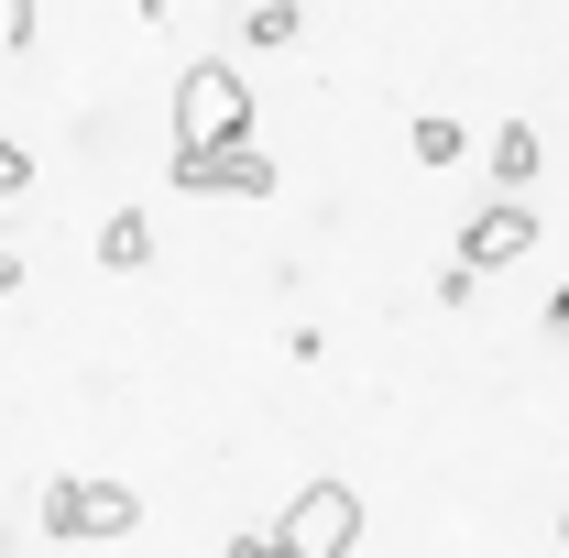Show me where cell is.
<instances>
[{
    "mask_svg": "<svg viewBox=\"0 0 569 558\" xmlns=\"http://www.w3.org/2000/svg\"><path fill=\"white\" fill-rule=\"evenodd\" d=\"M230 558H284V548H274V537H230Z\"/></svg>",
    "mask_w": 569,
    "mask_h": 558,
    "instance_id": "12",
    "label": "cell"
},
{
    "mask_svg": "<svg viewBox=\"0 0 569 558\" xmlns=\"http://www.w3.org/2000/svg\"><path fill=\"white\" fill-rule=\"evenodd\" d=\"M22 187H33V153H22V142L0 132V198H22Z\"/></svg>",
    "mask_w": 569,
    "mask_h": 558,
    "instance_id": "11",
    "label": "cell"
},
{
    "mask_svg": "<svg viewBox=\"0 0 569 558\" xmlns=\"http://www.w3.org/2000/svg\"><path fill=\"white\" fill-rule=\"evenodd\" d=\"M548 329H559V340H569V285H559V296H548Z\"/></svg>",
    "mask_w": 569,
    "mask_h": 558,
    "instance_id": "13",
    "label": "cell"
},
{
    "mask_svg": "<svg viewBox=\"0 0 569 558\" xmlns=\"http://www.w3.org/2000/svg\"><path fill=\"white\" fill-rule=\"evenodd\" d=\"M164 176L187 187V198H274L284 165L274 153H252V142H219V153H164Z\"/></svg>",
    "mask_w": 569,
    "mask_h": 558,
    "instance_id": "4",
    "label": "cell"
},
{
    "mask_svg": "<svg viewBox=\"0 0 569 558\" xmlns=\"http://www.w3.org/2000/svg\"><path fill=\"white\" fill-rule=\"evenodd\" d=\"M142 526V492L132 482H88V471H67V482L44 492V537H132Z\"/></svg>",
    "mask_w": 569,
    "mask_h": 558,
    "instance_id": "3",
    "label": "cell"
},
{
    "mask_svg": "<svg viewBox=\"0 0 569 558\" xmlns=\"http://www.w3.org/2000/svg\"><path fill=\"white\" fill-rule=\"evenodd\" d=\"M482 165H493V187H503V198H526V187L548 176V142H537V121H493Z\"/></svg>",
    "mask_w": 569,
    "mask_h": 558,
    "instance_id": "6",
    "label": "cell"
},
{
    "mask_svg": "<svg viewBox=\"0 0 569 558\" xmlns=\"http://www.w3.org/2000/svg\"><path fill=\"white\" fill-rule=\"evenodd\" d=\"M164 11H176V0H164Z\"/></svg>",
    "mask_w": 569,
    "mask_h": 558,
    "instance_id": "15",
    "label": "cell"
},
{
    "mask_svg": "<svg viewBox=\"0 0 569 558\" xmlns=\"http://www.w3.org/2000/svg\"><path fill=\"white\" fill-rule=\"evenodd\" d=\"M296 33H307V11H296V0H263V11H252V56H284Z\"/></svg>",
    "mask_w": 569,
    "mask_h": 558,
    "instance_id": "8",
    "label": "cell"
},
{
    "mask_svg": "<svg viewBox=\"0 0 569 558\" xmlns=\"http://www.w3.org/2000/svg\"><path fill=\"white\" fill-rule=\"evenodd\" d=\"M274 548H284V558H351V548H361V492H351V482H307L296 504H284Z\"/></svg>",
    "mask_w": 569,
    "mask_h": 558,
    "instance_id": "2",
    "label": "cell"
},
{
    "mask_svg": "<svg viewBox=\"0 0 569 558\" xmlns=\"http://www.w3.org/2000/svg\"><path fill=\"white\" fill-rule=\"evenodd\" d=\"M88 252H99L110 275H142V263H153V219H142V209H110V219H99V241H88Z\"/></svg>",
    "mask_w": 569,
    "mask_h": 558,
    "instance_id": "7",
    "label": "cell"
},
{
    "mask_svg": "<svg viewBox=\"0 0 569 558\" xmlns=\"http://www.w3.org/2000/svg\"><path fill=\"white\" fill-rule=\"evenodd\" d=\"M559 558H569V515H559Z\"/></svg>",
    "mask_w": 569,
    "mask_h": 558,
    "instance_id": "14",
    "label": "cell"
},
{
    "mask_svg": "<svg viewBox=\"0 0 569 558\" xmlns=\"http://www.w3.org/2000/svg\"><path fill=\"white\" fill-rule=\"evenodd\" d=\"M219 142H252V88H241V67L198 56L176 77V153H219Z\"/></svg>",
    "mask_w": 569,
    "mask_h": 558,
    "instance_id": "1",
    "label": "cell"
},
{
    "mask_svg": "<svg viewBox=\"0 0 569 558\" xmlns=\"http://www.w3.org/2000/svg\"><path fill=\"white\" fill-rule=\"evenodd\" d=\"M33 22H44V0H0V44H11V56L33 44Z\"/></svg>",
    "mask_w": 569,
    "mask_h": 558,
    "instance_id": "10",
    "label": "cell"
},
{
    "mask_svg": "<svg viewBox=\"0 0 569 558\" xmlns=\"http://www.w3.org/2000/svg\"><path fill=\"white\" fill-rule=\"evenodd\" d=\"M537 252V209L526 198H493V209L460 219V275H503V263H526Z\"/></svg>",
    "mask_w": 569,
    "mask_h": 558,
    "instance_id": "5",
    "label": "cell"
},
{
    "mask_svg": "<svg viewBox=\"0 0 569 558\" xmlns=\"http://www.w3.org/2000/svg\"><path fill=\"white\" fill-rule=\"evenodd\" d=\"M406 142H417V165H460V153H471V142H460V121H438V110H427Z\"/></svg>",
    "mask_w": 569,
    "mask_h": 558,
    "instance_id": "9",
    "label": "cell"
}]
</instances>
